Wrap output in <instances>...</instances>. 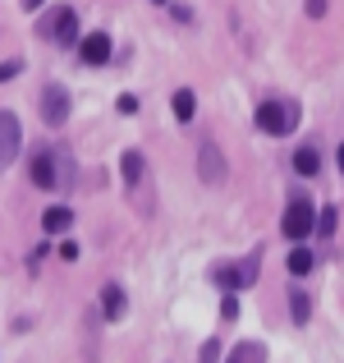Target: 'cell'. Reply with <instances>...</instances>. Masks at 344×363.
<instances>
[{
	"mask_svg": "<svg viewBox=\"0 0 344 363\" xmlns=\"http://www.w3.org/2000/svg\"><path fill=\"white\" fill-rule=\"evenodd\" d=\"M79 55H83V65H106L110 60V37L106 33L83 37V42H79Z\"/></svg>",
	"mask_w": 344,
	"mask_h": 363,
	"instance_id": "ba28073f",
	"label": "cell"
},
{
	"mask_svg": "<svg viewBox=\"0 0 344 363\" xmlns=\"http://www.w3.org/2000/svg\"><path fill=\"white\" fill-rule=\"evenodd\" d=\"M294 170H299L303 179L321 175V152L317 147H299V152H294Z\"/></svg>",
	"mask_w": 344,
	"mask_h": 363,
	"instance_id": "30bf717a",
	"label": "cell"
},
{
	"mask_svg": "<svg viewBox=\"0 0 344 363\" xmlns=\"http://www.w3.org/2000/svg\"><path fill=\"white\" fill-rule=\"evenodd\" d=\"M317 235H336V207H321V216H317Z\"/></svg>",
	"mask_w": 344,
	"mask_h": 363,
	"instance_id": "e0dca14e",
	"label": "cell"
},
{
	"mask_svg": "<svg viewBox=\"0 0 344 363\" xmlns=\"http://www.w3.org/2000/svg\"><path fill=\"white\" fill-rule=\"evenodd\" d=\"M69 225H74V212H69V207H51V212L42 216V230L46 235H64Z\"/></svg>",
	"mask_w": 344,
	"mask_h": 363,
	"instance_id": "8fae6325",
	"label": "cell"
},
{
	"mask_svg": "<svg viewBox=\"0 0 344 363\" xmlns=\"http://www.w3.org/2000/svg\"><path fill=\"white\" fill-rule=\"evenodd\" d=\"M303 9H308V18H321L326 14V0H303Z\"/></svg>",
	"mask_w": 344,
	"mask_h": 363,
	"instance_id": "ffe728a7",
	"label": "cell"
},
{
	"mask_svg": "<svg viewBox=\"0 0 344 363\" xmlns=\"http://www.w3.org/2000/svg\"><path fill=\"white\" fill-rule=\"evenodd\" d=\"M18 143H23V133H18V120L9 116V111H0V170H5L9 161L18 157Z\"/></svg>",
	"mask_w": 344,
	"mask_h": 363,
	"instance_id": "3957f363",
	"label": "cell"
},
{
	"mask_svg": "<svg viewBox=\"0 0 344 363\" xmlns=\"http://www.w3.org/2000/svg\"><path fill=\"white\" fill-rule=\"evenodd\" d=\"M280 230L289 235V240H308V235L317 230V212H312V203L294 198V203L285 207V216H280Z\"/></svg>",
	"mask_w": 344,
	"mask_h": 363,
	"instance_id": "7a4b0ae2",
	"label": "cell"
},
{
	"mask_svg": "<svg viewBox=\"0 0 344 363\" xmlns=\"http://www.w3.org/2000/svg\"><path fill=\"white\" fill-rule=\"evenodd\" d=\"M120 170H124V179H129V189H133L142 179V170H147V166H142V152H124V157H120Z\"/></svg>",
	"mask_w": 344,
	"mask_h": 363,
	"instance_id": "4fadbf2b",
	"label": "cell"
},
{
	"mask_svg": "<svg viewBox=\"0 0 344 363\" xmlns=\"http://www.w3.org/2000/svg\"><path fill=\"white\" fill-rule=\"evenodd\" d=\"M221 318H225V322H234V318H239V303H234V294H229V299L221 303Z\"/></svg>",
	"mask_w": 344,
	"mask_h": 363,
	"instance_id": "44dd1931",
	"label": "cell"
},
{
	"mask_svg": "<svg viewBox=\"0 0 344 363\" xmlns=\"http://www.w3.org/2000/svg\"><path fill=\"white\" fill-rule=\"evenodd\" d=\"M197 170H202L207 184H225V161H221V152H216L212 143H202V147H197Z\"/></svg>",
	"mask_w": 344,
	"mask_h": 363,
	"instance_id": "8992f818",
	"label": "cell"
},
{
	"mask_svg": "<svg viewBox=\"0 0 344 363\" xmlns=\"http://www.w3.org/2000/svg\"><path fill=\"white\" fill-rule=\"evenodd\" d=\"M51 37H55L60 46H79V42H83V37H79V14H74L69 5H64L60 14H55V23H51Z\"/></svg>",
	"mask_w": 344,
	"mask_h": 363,
	"instance_id": "52a82bcc",
	"label": "cell"
},
{
	"mask_svg": "<svg viewBox=\"0 0 344 363\" xmlns=\"http://www.w3.org/2000/svg\"><path fill=\"white\" fill-rule=\"evenodd\" d=\"M18 74H23V60H5V65H0V83L18 79Z\"/></svg>",
	"mask_w": 344,
	"mask_h": 363,
	"instance_id": "ac0fdd59",
	"label": "cell"
},
{
	"mask_svg": "<svg viewBox=\"0 0 344 363\" xmlns=\"http://www.w3.org/2000/svg\"><path fill=\"white\" fill-rule=\"evenodd\" d=\"M212 281L221 285L225 294H234L239 285H243V272H239V267H216V272H212Z\"/></svg>",
	"mask_w": 344,
	"mask_h": 363,
	"instance_id": "5bb4252c",
	"label": "cell"
},
{
	"mask_svg": "<svg viewBox=\"0 0 344 363\" xmlns=\"http://www.w3.org/2000/svg\"><path fill=\"white\" fill-rule=\"evenodd\" d=\"M60 152H37L33 157V184L37 189H60V170H55Z\"/></svg>",
	"mask_w": 344,
	"mask_h": 363,
	"instance_id": "5b68a950",
	"label": "cell"
},
{
	"mask_svg": "<svg viewBox=\"0 0 344 363\" xmlns=\"http://www.w3.org/2000/svg\"><path fill=\"white\" fill-rule=\"evenodd\" d=\"M257 129L271 133V138L294 133V129H299V106H294L289 97H285V101H262V106H257Z\"/></svg>",
	"mask_w": 344,
	"mask_h": 363,
	"instance_id": "6da1fadb",
	"label": "cell"
},
{
	"mask_svg": "<svg viewBox=\"0 0 344 363\" xmlns=\"http://www.w3.org/2000/svg\"><path fill=\"white\" fill-rule=\"evenodd\" d=\"M193 111H197V97H193L188 88H179V92H175V120L188 124V120H193Z\"/></svg>",
	"mask_w": 344,
	"mask_h": 363,
	"instance_id": "9a60e30c",
	"label": "cell"
},
{
	"mask_svg": "<svg viewBox=\"0 0 344 363\" xmlns=\"http://www.w3.org/2000/svg\"><path fill=\"white\" fill-rule=\"evenodd\" d=\"M289 313H294V322H299V327H308V318H312V294L308 290H294L289 294Z\"/></svg>",
	"mask_w": 344,
	"mask_h": 363,
	"instance_id": "7c38bea8",
	"label": "cell"
},
{
	"mask_svg": "<svg viewBox=\"0 0 344 363\" xmlns=\"http://www.w3.org/2000/svg\"><path fill=\"white\" fill-rule=\"evenodd\" d=\"M285 262H289V272H294V276H308L312 267H317V257H312L308 248H294V253L285 257Z\"/></svg>",
	"mask_w": 344,
	"mask_h": 363,
	"instance_id": "2e32d148",
	"label": "cell"
},
{
	"mask_svg": "<svg viewBox=\"0 0 344 363\" xmlns=\"http://www.w3.org/2000/svg\"><path fill=\"white\" fill-rule=\"evenodd\" d=\"M42 120L46 124H64V120H69V92L55 88V83L42 92Z\"/></svg>",
	"mask_w": 344,
	"mask_h": 363,
	"instance_id": "277c9868",
	"label": "cell"
},
{
	"mask_svg": "<svg viewBox=\"0 0 344 363\" xmlns=\"http://www.w3.org/2000/svg\"><path fill=\"white\" fill-rule=\"evenodd\" d=\"M101 313H106L110 322H120L124 313H129V303H124V290H120V285H106V290H101Z\"/></svg>",
	"mask_w": 344,
	"mask_h": 363,
	"instance_id": "9c48e42d",
	"label": "cell"
},
{
	"mask_svg": "<svg viewBox=\"0 0 344 363\" xmlns=\"http://www.w3.org/2000/svg\"><path fill=\"white\" fill-rule=\"evenodd\" d=\"M115 111H120V116H138V97H129V92H124V97L115 101Z\"/></svg>",
	"mask_w": 344,
	"mask_h": 363,
	"instance_id": "d6986e66",
	"label": "cell"
},
{
	"mask_svg": "<svg viewBox=\"0 0 344 363\" xmlns=\"http://www.w3.org/2000/svg\"><path fill=\"white\" fill-rule=\"evenodd\" d=\"M156 5H170V0H156Z\"/></svg>",
	"mask_w": 344,
	"mask_h": 363,
	"instance_id": "d4e9b609",
	"label": "cell"
},
{
	"mask_svg": "<svg viewBox=\"0 0 344 363\" xmlns=\"http://www.w3.org/2000/svg\"><path fill=\"white\" fill-rule=\"evenodd\" d=\"M229 363H248V359H243V354H234V359H229Z\"/></svg>",
	"mask_w": 344,
	"mask_h": 363,
	"instance_id": "603a6c76",
	"label": "cell"
},
{
	"mask_svg": "<svg viewBox=\"0 0 344 363\" xmlns=\"http://www.w3.org/2000/svg\"><path fill=\"white\" fill-rule=\"evenodd\" d=\"M340 170H344V147H340Z\"/></svg>",
	"mask_w": 344,
	"mask_h": 363,
	"instance_id": "cb8c5ba5",
	"label": "cell"
},
{
	"mask_svg": "<svg viewBox=\"0 0 344 363\" xmlns=\"http://www.w3.org/2000/svg\"><path fill=\"white\" fill-rule=\"evenodd\" d=\"M37 5H46V0H23V9H37Z\"/></svg>",
	"mask_w": 344,
	"mask_h": 363,
	"instance_id": "7402d4cb",
	"label": "cell"
}]
</instances>
